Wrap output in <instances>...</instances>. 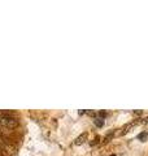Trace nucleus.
<instances>
[{
    "mask_svg": "<svg viewBox=\"0 0 148 156\" xmlns=\"http://www.w3.org/2000/svg\"><path fill=\"white\" fill-rule=\"evenodd\" d=\"M0 124H3V125H7V126H14L17 124V121L13 119V117H3V119H0Z\"/></svg>",
    "mask_w": 148,
    "mask_h": 156,
    "instance_id": "f257e3e1",
    "label": "nucleus"
},
{
    "mask_svg": "<svg viewBox=\"0 0 148 156\" xmlns=\"http://www.w3.org/2000/svg\"><path fill=\"white\" fill-rule=\"evenodd\" d=\"M86 136H87V134H82V135L79 136V138H77V140H76V144H82L83 142H85V140H83V139H85Z\"/></svg>",
    "mask_w": 148,
    "mask_h": 156,
    "instance_id": "f03ea898",
    "label": "nucleus"
},
{
    "mask_svg": "<svg viewBox=\"0 0 148 156\" xmlns=\"http://www.w3.org/2000/svg\"><path fill=\"white\" fill-rule=\"evenodd\" d=\"M95 124H96V126H103V120L101 119H96Z\"/></svg>",
    "mask_w": 148,
    "mask_h": 156,
    "instance_id": "7ed1b4c3",
    "label": "nucleus"
},
{
    "mask_svg": "<svg viewBox=\"0 0 148 156\" xmlns=\"http://www.w3.org/2000/svg\"><path fill=\"white\" fill-rule=\"evenodd\" d=\"M147 136V134H142V135H139V139H143V138H146Z\"/></svg>",
    "mask_w": 148,
    "mask_h": 156,
    "instance_id": "20e7f679",
    "label": "nucleus"
}]
</instances>
